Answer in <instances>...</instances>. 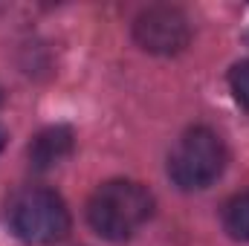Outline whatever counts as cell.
I'll use <instances>...</instances> for the list:
<instances>
[{"mask_svg":"<svg viewBox=\"0 0 249 246\" xmlns=\"http://www.w3.org/2000/svg\"><path fill=\"white\" fill-rule=\"evenodd\" d=\"M0 102H3V93H0Z\"/></svg>","mask_w":249,"mask_h":246,"instance_id":"9c48e42d","label":"cell"},{"mask_svg":"<svg viewBox=\"0 0 249 246\" xmlns=\"http://www.w3.org/2000/svg\"><path fill=\"white\" fill-rule=\"evenodd\" d=\"M6 226L29 246H53L70 235L72 217L58 191L47 185H20L6 197Z\"/></svg>","mask_w":249,"mask_h":246,"instance_id":"6da1fadb","label":"cell"},{"mask_svg":"<svg viewBox=\"0 0 249 246\" xmlns=\"http://www.w3.org/2000/svg\"><path fill=\"white\" fill-rule=\"evenodd\" d=\"M70 154H72V130L64 124L44 127L29 145V165L35 171H50L61 165Z\"/></svg>","mask_w":249,"mask_h":246,"instance_id":"5b68a950","label":"cell"},{"mask_svg":"<svg viewBox=\"0 0 249 246\" xmlns=\"http://www.w3.org/2000/svg\"><path fill=\"white\" fill-rule=\"evenodd\" d=\"M133 38L151 55H177L191 41V23L177 6H148L133 20Z\"/></svg>","mask_w":249,"mask_h":246,"instance_id":"277c9868","label":"cell"},{"mask_svg":"<svg viewBox=\"0 0 249 246\" xmlns=\"http://www.w3.org/2000/svg\"><path fill=\"white\" fill-rule=\"evenodd\" d=\"M3 145H6V130L0 127V151H3Z\"/></svg>","mask_w":249,"mask_h":246,"instance_id":"ba28073f","label":"cell"},{"mask_svg":"<svg viewBox=\"0 0 249 246\" xmlns=\"http://www.w3.org/2000/svg\"><path fill=\"white\" fill-rule=\"evenodd\" d=\"M229 87H232L235 102L249 113V61H241L229 70Z\"/></svg>","mask_w":249,"mask_h":246,"instance_id":"52a82bcc","label":"cell"},{"mask_svg":"<svg viewBox=\"0 0 249 246\" xmlns=\"http://www.w3.org/2000/svg\"><path fill=\"white\" fill-rule=\"evenodd\" d=\"M223 229L235 238L249 244V188L235 194L226 206H223Z\"/></svg>","mask_w":249,"mask_h":246,"instance_id":"8992f818","label":"cell"},{"mask_svg":"<svg viewBox=\"0 0 249 246\" xmlns=\"http://www.w3.org/2000/svg\"><path fill=\"white\" fill-rule=\"evenodd\" d=\"M226 145L212 127H188L168 154V177L183 191H200L214 183L226 168Z\"/></svg>","mask_w":249,"mask_h":246,"instance_id":"3957f363","label":"cell"},{"mask_svg":"<svg viewBox=\"0 0 249 246\" xmlns=\"http://www.w3.org/2000/svg\"><path fill=\"white\" fill-rule=\"evenodd\" d=\"M154 214V194L133 180H107L87 203V223L105 241L122 244L133 238Z\"/></svg>","mask_w":249,"mask_h":246,"instance_id":"7a4b0ae2","label":"cell"}]
</instances>
